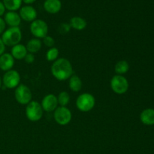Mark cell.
<instances>
[{"label":"cell","mask_w":154,"mask_h":154,"mask_svg":"<svg viewBox=\"0 0 154 154\" xmlns=\"http://www.w3.org/2000/svg\"><path fill=\"white\" fill-rule=\"evenodd\" d=\"M51 73L58 81H66L73 75L72 63L66 58H58L51 66Z\"/></svg>","instance_id":"1"},{"label":"cell","mask_w":154,"mask_h":154,"mask_svg":"<svg viewBox=\"0 0 154 154\" xmlns=\"http://www.w3.org/2000/svg\"><path fill=\"white\" fill-rule=\"evenodd\" d=\"M1 38L5 46L13 47L20 44L22 39V32L20 27H10L5 30Z\"/></svg>","instance_id":"2"},{"label":"cell","mask_w":154,"mask_h":154,"mask_svg":"<svg viewBox=\"0 0 154 154\" xmlns=\"http://www.w3.org/2000/svg\"><path fill=\"white\" fill-rule=\"evenodd\" d=\"M96 105V99L92 94L84 93L80 95L76 100V106L82 112H89L93 109Z\"/></svg>","instance_id":"3"},{"label":"cell","mask_w":154,"mask_h":154,"mask_svg":"<svg viewBox=\"0 0 154 154\" xmlns=\"http://www.w3.org/2000/svg\"><path fill=\"white\" fill-rule=\"evenodd\" d=\"M43 109L37 101H31L26 108V116L27 119L32 122H38L43 116Z\"/></svg>","instance_id":"4"},{"label":"cell","mask_w":154,"mask_h":154,"mask_svg":"<svg viewBox=\"0 0 154 154\" xmlns=\"http://www.w3.org/2000/svg\"><path fill=\"white\" fill-rule=\"evenodd\" d=\"M111 88L115 93L122 95L126 93L129 90V81L123 75H116L111 78Z\"/></svg>","instance_id":"5"},{"label":"cell","mask_w":154,"mask_h":154,"mask_svg":"<svg viewBox=\"0 0 154 154\" xmlns=\"http://www.w3.org/2000/svg\"><path fill=\"white\" fill-rule=\"evenodd\" d=\"M14 97L17 102L20 105H28L32 99V94L27 86L20 84L15 88Z\"/></svg>","instance_id":"6"},{"label":"cell","mask_w":154,"mask_h":154,"mask_svg":"<svg viewBox=\"0 0 154 154\" xmlns=\"http://www.w3.org/2000/svg\"><path fill=\"white\" fill-rule=\"evenodd\" d=\"M30 32L36 38H43L48 35V26L43 20L36 19L30 24Z\"/></svg>","instance_id":"7"},{"label":"cell","mask_w":154,"mask_h":154,"mask_svg":"<svg viewBox=\"0 0 154 154\" xmlns=\"http://www.w3.org/2000/svg\"><path fill=\"white\" fill-rule=\"evenodd\" d=\"M2 84L8 89H15L20 85V75L16 70H9L4 74L2 78Z\"/></svg>","instance_id":"8"},{"label":"cell","mask_w":154,"mask_h":154,"mask_svg":"<svg viewBox=\"0 0 154 154\" xmlns=\"http://www.w3.org/2000/svg\"><path fill=\"white\" fill-rule=\"evenodd\" d=\"M54 117L55 121L60 126H66L71 122L72 114L70 110L66 107H57L54 111Z\"/></svg>","instance_id":"9"},{"label":"cell","mask_w":154,"mask_h":154,"mask_svg":"<svg viewBox=\"0 0 154 154\" xmlns=\"http://www.w3.org/2000/svg\"><path fill=\"white\" fill-rule=\"evenodd\" d=\"M58 100L57 96L54 94H48L43 98L42 101V105L43 111L46 112H52L54 111L58 107Z\"/></svg>","instance_id":"10"},{"label":"cell","mask_w":154,"mask_h":154,"mask_svg":"<svg viewBox=\"0 0 154 154\" xmlns=\"http://www.w3.org/2000/svg\"><path fill=\"white\" fill-rule=\"evenodd\" d=\"M19 14L21 20L26 22H32L37 17V11L31 5H25L20 8Z\"/></svg>","instance_id":"11"},{"label":"cell","mask_w":154,"mask_h":154,"mask_svg":"<svg viewBox=\"0 0 154 154\" xmlns=\"http://www.w3.org/2000/svg\"><path fill=\"white\" fill-rule=\"evenodd\" d=\"M14 65V59L9 53H4L0 56V69L4 72L11 70Z\"/></svg>","instance_id":"12"},{"label":"cell","mask_w":154,"mask_h":154,"mask_svg":"<svg viewBox=\"0 0 154 154\" xmlns=\"http://www.w3.org/2000/svg\"><path fill=\"white\" fill-rule=\"evenodd\" d=\"M4 20L10 27H19L21 23V18L19 14L15 11H8L5 14Z\"/></svg>","instance_id":"13"},{"label":"cell","mask_w":154,"mask_h":154,"mask_svg":"<svg viewBox=\"0 0 154 154\" xmlns=\"http://www.w3.org/2000/svg\"><path fill=\"white\" fill-rule=\"evenodd\" d=\"M44 8L48 13L57 14L61 10L62 3L60 0H45L44 2Z\"/></svg>","instance_id":"14"},{"label":"cell","mask_w":154,"mask_h":154,"mask_svg":"<svg viewBox=\"0 0 154 154\" xmlns=\"http://www.w3.org/2000/svg\"><path fill=\"white\" fill-rule=\"evenodd\" d=\"M27 54H28V51L26 46L21 44H18L12 47L11 52V54L14 57V59L17 60H23Z\"/></svg>","instance_id":"15"},{"label":"cell","mask_w":154,"mask_h":154,"mask_svg":"<svg viewBox=\"0 0 154 154\" xmlns=\"http://www.w3.org/2000/svg\"><path fill=\"white\" fill-rule=\"evenodd\" d=\"M140 120L146 126H153L154 125V109L147 108L144 110L140 114Z\"/></svg>","instance_id":"16"},{"label":"cell","mask_w":154,"mask_h":154,"mask_svg":"<svg viewBox=\"0 0 154 154\" xmlns=\"http://www.w3.org/2000/svg\"><path fill=\"white\" fill-rule=\"evenodd\" d=\"M70 26L71 28H73L74 29L81 31L84 30L87 27V23L85 19L81 17H73L70 20Z\"/></svg>","instance_id":"17"},{"label":"cell","mask_w":154,"mask_h":154,"mask_svg":"<svg viewBox=\"0 0 154 154\" xmlns=\"http://www.w3.org/2000/svg\"><path fill=\"white\" fill-rule=\"evenodd\" d=\"M42 46V42H41L40 39L38 38H35L31 39L28 42V43L26 44V48L27 51L30 54H35V53L38 52L39 51L41 50Z\"/></svg>","instance_id":"18"},{"label":"cell","mask_w":154,"mask_h":154,"mask_svg":"<svg viewBox=\"0 0 154 154\" xmlns=\"http://www.w3.org/2000/svg\"><path fill=\"white\" fill-rule=\"evenodd\" d=\"M69 87L73 92H79L82 89L83 83L78 75H73L69 78Z\"/></svg>","instance_id":"19"},{"label":"cell","mask_w":154,"mask_h":154,"mask_svg":"<svg viewBox=\"0 0 154 154\" xmlns=\"http://www.w3.org/2000/svg\"><path fill=\"white\" fill-rule=\"evenodd\" d=\"M129 70V64L126 60H120L116 63L114 66V71L117 75H123L127 73Z\"/></svg>","instance_id":"20"},{"label":"cell","mask_w":154,"mask_h":154,"mask_svg":"<svg viewBox=\"0 0 154 154\" xmlns=\"http://www.w3.org/2000/svg\"><path fill=\"white\" fill-rule=\"evenodd\" d=\"M22 2V0H3L5 8L9 11H16L17 10L20 8Z\"/></svg>","instance_id":"21"},{"label":"cell","mask_w":154,"mask_h":154,"mask_svg":"<svg viewBox=\"0 0 154 154\" xmlns=\"http://www.w3.org/2000/svg\"><path fill=\"white\" fill-rule=\"evenodd\" d=\"M57 100H58V104L60 106L66 107V105L70 102V95L66 91L61 92L57 96Z\"/></svg>","instance_id":"22"},{"label":"cell","mask_w":154,"mask_h":154,"mask_svg":"<svg viewBox=\"0 0 154 154\" xmlns=\"http://www.w3.org/2000/svg\"><path fill=\"white\" fill-rule=\"evenodd\" d=\"M59 54H60V51L57 48H51L46 54V59L48 61L50 62H54L58 59Z\"/></svg>","instance_id":"23"},{"label":"cell","mask_w":154,"mask_h":154,"mask_svg":"<svg viewBox=\"0 0 154 154\" xmlns=\"http://www.w3.org/2000/svg\"><path fill=\"white\" fill-rule=\"evenodd\" d=\"M71 29V26L69 23H63L60 24L58 27V31L61 34H66L69 32Z\"/></svg>","instance_id":"24"},{"label":"cell","mask_w":154,"mask_h":154,"mask_svg":"<svg viewBox=\"0 0 154 154\" xmlns=\"http://www.w3.org/2000/svg\"><path fill=\"white\" fill-rule=\"evenodd\" d=\"M43 43L45 44V46L48 47V48H53L54 46V44H55V42H54V39L51 36L46 35L45 38H43Z\"/></svg>","instance_id":"25"},{"label":"cell","mask_w":154,"mask_h":154,"mask_svg":"<svg viewBox=\"0 0 154 154\" xmlns=\"http://www.w3.org/2000/svg\"><path fill=\"white\" fill-rule=\"evenodd\" d=\"M25 60V62L28 64H31V63H34L35 61V56L33 54H30V53H28V54L26 55V57H24L23 59Z\"/></svg>","instance_id":"26"},{"label":"cell","mask_w":154,"mask_h":154,"mask_svg":"<svg viewBox=\"0 0 154 154\" xmlns=\"http://www.w3.org/2000/svg\"><path fill=\"white\" fill-rule=\"evenodd\" d=\"M5 27L6 23L5 22L4 19L0 17V35L2 34V33L4 32L5 30Z\"/></svg>","instance_id":"27"},{"label":"cell","mask_w":154,"mask_h":154,"mask_svg":"<svg viewBox=\"0 0 154 154\" xmlns=\"http://www.w3.org/2000/svg\"><path fill=\"white\" fill-rule=\"evenodd\" d=\"M5 51V45L3 43L1 38H0V56L4 54Z\"/></svg>","instance_id":"28"},{"label":"cell","mask_w":154,"mask_h":154,"mask_svg":"<svg viewBox=\"0 0 154 154\" xmlns=\"http://www.w3.org/2000/svg\"><path fill=\"white\" fill-rule=\"evenodd\" d=\"M5 11V8L4 5H3V2H0V17L4 14Z\"/></svg>","instance_id":"29"},{"label":"cell","mask_w":154,"mask_h":154,"mask_svg":"<svg viewBox=\"0 0 154 154\" xmlns=\"http://www.w3.org/2000/svg\"><path fill=\"white\" fill-rule=\"evenodd\" d=\"M22 1L25 4L30 5V4H32V3H34L36 0H22Z\"/></svg>","instance_id":"30"},{"label":"cell","mask_w":154,"mask_h":154,"mask_svg":"<svg viewBox=\"0 0 154 154\" xmlns=\"http://www.w3.org/2000/svg\"><path fill=\"white\" fill-rule=\"evenodd\" d=\"M2 79H1V78H0V89H1V87H2Z\"/></svg>","instance_id":"31"}]
</instances>
